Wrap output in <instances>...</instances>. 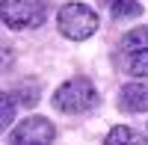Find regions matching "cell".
<instances>
[{"label": "cell", "mask_w": 148, "mask_h": 145, "mask_svg": "<svg viewBox=\"0 0 148 145\" xmlns=\"http://www.w3.org/2000/svg\"><path fill=\"white\" fill-rule=\"evenodd\" d=\"M95 104H98V89L92 86V80H86V77L65 80L62 86L53 92V107L59 113H68V116L89 113Z\"/></svg>", "instance_id": "cell-1"}, {"label": "cell", "mask_w": 148, "mask_h": 145, "mask_svg": "<svg viewBox=\"0 0 148 145\" xmlns=\"http://www.w3.org/2000/svg\"><path fill=\"white\" fill-rule=\"evenodd\" d=\"M56 27L65 39L83 42L98 30V12L86 3H65L56 15Z\"/></svg>", "instance_id": "cell-2"}, {"label": "cell", "mask_w": 148, "mask_h": 145, "mask_svg": "<svg viewBox=\"0 0 148 145\" xmlns=\"http://www.w3.org/2000/svg\"><path fill=\"white\" fill-rule=\"evenodd\" d=\"M47 15L45 0H0V21L9 30H30L39 27Z\"/></svg>", "instance_id": "cell-3"}, {"label": "cell", "mask_w": 148, "mask_h": 145, "mask_svg": "<svg viewBox=\"0 0 148 145\" xmlns=\"http://www.w3.org/2000/svg\"><path fill=\"white\" fill-rule=\"evenodd\" d=\"M53 142V124L45 116H30L9 133V145H51Z\"/></svg>", "instance_id": "cell-4"}, {"label": "cell", "mask_w": 148, "mask_h": 145, "mask_svg": "<svg viewBox=\"0 0 148 145\" xmlns=\"http://www.w3.org/2000/svg\"><path fill=\"white\" fill-rule=\"evenodd\" d=\"M119 107L127 113H148V83H127L119 92Z\"/></svg>", "instance_id": "cell-5"}, {"label": "cell", "mask_w": 148, "mask_h": 145, "mask_svg": "<svg viewBox=\"0 0 148 145\" xmlns=\"http://www.w3.org/2000/svg\"><path fill=\"white\" fill-rule=\"evenodd\" d=\"M121 65L130 77H148V47H130L121 51Z\"/></svg>", "instance_id": "cell-6"}, {"label": "cell", "mask_w": 148, "mask_h": 145, "mask_svg": "<svg viewBox=\"0 0 148 145\" xmlns=\"http://www.w3.org/2000/svg\"><path fill=\"white\" fill-rule=\"evenodd\" d=\"M104 145H148V142H145V136L139 133V130L119 124V127L110 130V136L104 139Z\"/></svg>", "instance_id": "cell-7"}, {"label": "cell", "mask_w": 148, "mask_h": 145, "mask_svg": "<svg viewBox=\"0 0 148 145\" xmlns=\"http://www.w3.org/2000/svg\"><path fill=\"white\" fill-rule=\"evenodd\" d=\"M110 12H113V18H139L142 15V6L136 0H107Z\"/></svg>", "instance_id": "cell-8"}, {"label": "cell", "mask_w": 148, "mask_h": 145, "mask_svg": "<svg viewBox=\"0 0 148 145\" xmlns=\"http://www.w3.org/2000/svg\"><path fill=\"white\" fill-rule=\"evenodd\" d=\"M15 98H12V95H6V92H0V133H3V130L15 122Z\"/></svg>", "instance_id": "cell-9"}, {"label": "cell", "mask_w": 148, "mask_h": 145, "mask_svg": "<svg viewBox=\"0 0 148 145\" xmlns=\"http://www.w3.org/2000/svg\"><path fill=\"white\" fill-rule=\"evenodd\" d=\"M130 47H148V27H136L121 39V51H130Z\"/></svg>", "instance_id": "cell-10"}, {"label": "cell", "mask_w": 148, "mask_h": 145, "mask_svg": "<svg viewBox=\"0 0 148 145\" xmlns=\"http://www.w3.org/2000/svg\"><path fill=\"white\" fill-rule=\"evenodd\" d=\"M9 65H12V47H9L3 39H0V74H3Z\"/></svg>", "instance_id": "cell-11"}, {"label": "cell", "mask_w": 148, "mask_h": 145, "mask_svg": "<svg viewBox=\"0 0 148 145\" xmlns=\"http://www.w3.org/2000/svg\"><path fill=\"white\" fill-rule=\"evenodd\" d=\"M145 142H148V130H145Z\"/></svg>", "instance_id": "cell-12"}]
</instances>
